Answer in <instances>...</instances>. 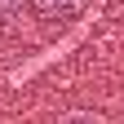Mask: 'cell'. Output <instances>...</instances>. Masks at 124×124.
<instances>
[{
	"instance_id": "1",
	"label": "cell",
	"mask_w": 124,
	"mask_h": 124,
	"mask_svg": "<svg viewBox=\"0 0 124 124\" xmlns=\"http://www.w3.org/2000/svg\"><path fill=\"white\" fill-rule=\"evenodd\" d=\"M27 9L40 22H67V18H75L84 9V0H27Z\"/></svg>"
},
{
	"instance_id": "2",
	"label": "cell",
	"mask_w": 124,
	"mask_h": 124,
	"mask_svg": "<svg viewBox=\"0 0 124 124\" xmlns=\"http://www.w3.org/2000/svg\"><path fill=\"white\" fill-rule=\"evenodd\" d=\"M22 5H27V0H0V27H9L13 18H18Z\"/></svg>"
}]
</instances>
